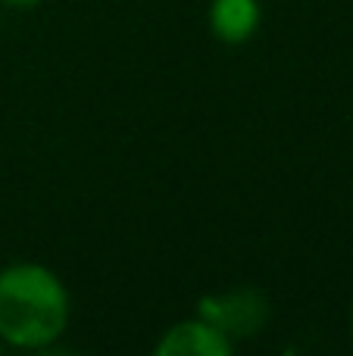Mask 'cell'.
<instances>
[{"label":"cell","instance_id":"3","mask_svg":"<svg viewBox=\"0 0 353 356\" xmlns=\"http://www.w3.org/2000/svg\"><path fill=\"white\" fill-rule=\"evenodd\" d=\"M231 350H235V344L229 338H222L200 316L169 328L163 334V341L156 344V353L160 356H229Z\"/></svg>","mask_w":353,"mask_h":356},{"label":"cell","instance_id":"5","mask_svg":"<svg viewBox=\"0 0 353 356\" xmlns=\"http://www.w3.org/2000/svg\"><path fill=\"white\" fill-rule=\"evenodd\" d=\"M3 6H10V10H31V6H38L41 0H0Z\"/></svg>","mask_w":353,"mask_h":356},{"label":"cell","instance_id":"1","mask_svg":"<svg viewBox=\"0 0 353 356\" xmlns=\"http://www.w3.org/2000/svg\"><path fill=\"white\" fill-rule=\"evenodd\" d=\"M69 322V294L50 269L16 263L0 272V341L22 350L50 347Z\"/></svg>","mask_w":353,"mask_h":356},{"label":"cell","instance_id":"6","mask_svg":"<svg viewBox=\"0 0 353 356\" xmlns=\"http://www.w3.org/2000/svg\"><path fill=\"white\" fill-rule=\"evenodd\" d=\"M350 332H353V309H350Z\"/></svg>","mask_w":353,"mask_h":356},{"label":"cell","instance_id":"2","mask_svg":"<svg viewBox=\"0 0 353 356\" xmlns=\"http://www.w3.org/2000/svg\"><path fill=\"white\" fill-rule=\"evenodd\" d=\"M197 316L204 322H210L222 338H229L231 344L244 338H254L263 332L269 319V303L260 291L254 288H235L225 294L204 297L197 303Z\"/></svg>","mask_w":353,"mask_h":356},{"label":"cell","instance_id":"4","mask_svg":"<svg viewBox=\"0 0 353 356\" xmlns=\"http://www.w3.org/2000/svg\"><path fill=\"white\" fill-rule=\"evenodd\" d=\"M213 31H216L222 41H244V38L254 35L256 22H260V10H256V0H216L213 3Z\"/></svg>","mask_w":353,"mask_h":356}]
</instances>
